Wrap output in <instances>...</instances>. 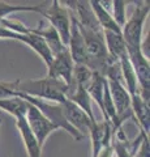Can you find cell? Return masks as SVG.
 <instances>
[{"label":"cell","instance_id":"obj_1","mask_svg":"<svg viewBox=\"0 0 150 157\" xmlns=\"http://www.w3.org/2000/svg\"><path fill=\"white\" fill-rule=\"evenodd\" d=\"M8 89L16 94H24L38 100L54 104H64L68 100L69 88L64 82L55 78H33V80H17L13 82H3Z\"/></svg>","mask_w":150,"mask_h":157},{"label":"cell","instance_id":"obj_2","mask_svg":"<svg viewBox=\"0 0 150 157\" xmlns=\"http://www.w3.org/2000/svg\"><path fill=\"white\" fill-rule=\"evenodd\" d=\"M150 6L149 2H138L136 3L132 14L125 20L124 25L122 28V36L125 42L127 52L133 51H142L141 43H142V32L144 25L149 17Z\"/></svg>","mask_w":150,"mask_h":157},{"label":"cell","instance_id":"obj_3","mask_svg":"<svg viewBox=\"0 0 150 157\" xmlns=\"http://www.w3.org/2000/svg\"><path fill=\"white\" fill-rule=\"evenodd\" d=\"M79 25V24H77ZM80 28V30L82 33L85 41V47H86V67L89 68L91 72L98 73V75L104 77L106 73V68H107V63H108V51L104 43V38H103V32H90L88 29Z\"/></svg>","mask_w":150,"mask_h":157},{"label":"cell","instance_id":"obj_4","mask_svg":"<svg viewBox=\"0 0 150 157\" xmlns=\"http://www.w3.org/2000/svg\"><path fill=\"white\" fill-rule=\"evenodd\" d=\"M48 4L50 6H47V3H45V8H43L41 14L48 20L50 25L59 34L63 45L67 47L71 36V13L68 8L61 4V2L54 0Z\"/></svg>","mask_w":150,"mask_h":157},{"label":"cell","instance_id":"obj_5","mask_svg":"<svg viewBox=\"0 0 150 157\" xmlns=\"http://www.w3.org/2000/svg\"><path fill=\"white\" fill-rule=\"evenodd\" d=\"M17 97H20V98H22V100L27 101L29 104H31V105H34L35 107H38L43 115L47 117L48 119H50L54 124H56L59 128H63L64 131H67L75 140H81L82 139V136L68 123V122H67L64 114H63V109H61L60 104L47 102V101L38 100V98H33V97L24 96V94H18Z\"/></svg>","mask_w":150,"mask_h":157},{"label":"cell","instance_id":"obj_6","mask_svg":"<svg viewBox=\"0 0 150 157\" xmlns=\"http://www.w3.org/2000/svg\"><path fill=\"white\" fill-rule=\"evenodd\" d=\"M73 75H75V63L72 60L68 48H65L57 55L52 56L51 63L47 66V77L64 82L69 88V93H71L75 86Z\"/></svg>","mask_w":150,"mask_h":157},{"label":"cell","instance_id":"obj_7","mask_svg":"<svg viewBox=\"0 0 150 157\" xmlns=\"http://www.w3.org/2000/svg\"><path fill=\"white\" fill-rule=\"evenodd\" d=\"M25 119H26L31 132L34 134L35 139L38 140V143H39V145L42 147V148L46 143L47 137L50 136L54 131L59 130V127L52 123L47 117L43 115L38 107H35L31 104H29V102H27L26 113H25Z\"/></svg>","mask_w":150,"mask_h":157},{"label":"cell","instance_id":"obj_8","mask_svg":"<svg viewBox=\"0 0 150 157\" xmlns=\"http://www.w3.org/2000/svg\"><path fill=\"white\" fill-rule=\"evenodd\" d=\"M107 80V78H106ZM108 90L111 98H112V104L115 106L116 111V119H118V127L122 128V124L127 119L132 118V101H130V96L128 90L125 89L123 84L118 81H111L107 80Z\"/></svg>","mask_w":150,"mask_h":157},{"label":"cell","instance_id":"obj_9","mask_svg":"<svg viewBox=\"0 0 150 157\" xmlns=\"http://www.w3.org/2000/svg\"><path fill=\"white\" fill-rule=\"evenodd\" d=\"M60 105H61L63 114H64L67 122H68L82 137L89 136L91 124H93L95 121L90 119L79 106L75 105L73 102L69 101V100H67L64 104H60Z\"/></svg>","mask_w":150,"mask_h":157},{"label":"cell","instance_id":"obj_10","mask_svg":"<svg viewBox=\"0 0 150 157\" xmlns=\"http://www.w3.org/2000/svg\"><path fill=\"white\" fill-rule=\"evenodd\" d=\"M112 132H114L112 126L107 121L103 122L95 121L91 124V128L89 132V136L91 139V157H97L101 149L111 145Z\"/></svg>","mask_w":150,"mask_h":157},{"label":"cell","instance_id":"obj_11","mask_svg":"<svg viewBox=\"0 0 150 157\" xmlns=\"http://www.w3.org/2000/svg\"><path fill=\"white\" fill-rule=\"evenodd\" d=\"M71 13V12H69ZM71 36H69V42H68V51L71 54V58L75 64H82L86 66V47H85V41L82 37V33L80 30L79 25H77L76 20L71 16Z\"/></svg>","mask_w":150,"mask_h":157},{"label":"cell","instance_id":"obj_12","mask_svg":"<svg viewBox=\"0 0 150 157\" xmlns=\"http://www.w3.org/2000/svg\"><path fill=\"white\" fill-rule=\"evenodd\" d=\"M14 121H16V126L18 131H20L21 139L24 141V144H25L27 157H43V148L39 145L34 134L31 132L30 127H29L27 122L25 119V115L14 117Z\"/></svg>","mask_w":150,"mask_h":157},{"label":"cell","instance_id":"obj_13","mask_svg":"<svg viewBox=\"0 0 150 157\" xmlns=\"http://www.w3.org/2000/svg\"><path fill=\"white\" fill-rule=\"evenodd\" d=\"M90 7L94 12V16L98 21L102 32H112V33H122V28H120L118 24L115 22V20L112 17L106 7L103 6L101 2H95V0H91L90 2Z\"/></svg>","mask_w":150,"mask_h":157},{"label":"cell","instance_id":"obj_14","mask_svg":"<svg viewBox=\"0 0 150 157\" xmlns=\"http://www.w3.org/2000/svg\"><path fill=\"white\" fill-rule=\"evenodd\" d=\"M132 101V114L137 119L141 131L144 134L149 135L150 131V113H149V104L145 102L141 97H140L138 92L134 96L130 97Z\"/></svg>","mask_w":150,"mask_h":157},{"label":"cell","instance_id":"obj_15","mask_svg":"<svg viewBox=\"0 0 150 157\" xmlns=\"http://www.w3.org/2000/svg\"><path fill=\"white\" fill-rule=\"evenodd\" d=\"M31 33L39 36L43 41L46 42L47 47L50 48V51L52 54V56L57 55L59 52H61L63 50H65V46L63 45L61 39L59 37V34L56 33V30L51 25H48L46 29H42V28H37V29H30Z\"/></svg>","mask_w":150,"mask_h":157},{"label":"cell","instance_id":"obj_16","mask_svg":"<svg viewBox=\"0 0 150 157\" xmlns=\"http://www.w3.org/2000/svg\"><path fill=\"white\" fill-rule=\"evenodd\" d=\"M20 42L25 43V45H27L30 48H33V50H34L38 54V55H39L43 59V62L46 63V66H48L51 63V60H52V54L50 51V48L47 47L46 42L43 41V39L39 36H37V34L31 33L30 30H29L27 34H21Z\"/></svg>","mask_w":150,"mask_h":157},{"label":"cell","instance_id":"obj_17","mask_svg":"<svg viewBox=\"0 0 150 157\" xmlns=\"http://www.w3.org/2000/svg\"><path fill=\"white\" fill-rule=\"evenodd\" d=\"M137 141H138V139L136 140V143L130 144L127 139V136L124 135L123 130L119 128V130H116L115 137L111 140V145H112L114 153L116 155V157H133V155L136 153V151L140 145V144L137 145ZM140 143H141V141H140Z\"/></svg>","mask_w":150,"mask_h":157},{"label":"cell","instance_id":"obj_18","mask_svg":"<svg viewBox=\"0 0 150 157\" xmlns=\"http://www.w3.org/2000/svg\"><path fill=\"white\" fill-rule=\"evenodd\" d=\"M104 43L107 47L108 55L111 58L119 60L120 58L127 55V47L123 39L122 33H112V32H103Z\"/></svg>","mask_w":150,"mask_h":157},{"label":"cell","instance_id":"obj_19","mask_svg":"<svg viewBox=\"0 0 150 157\" xmlns=\"http://www.w3.org/2000/svg\"><path fill=\"white\" fill-rule=\"evenodd\" d=\"M68 100L73 102L75 105L79 106L80 109L90 118V119L95 121V115L93 113V107H91V98H90L89 93H88V90H86L85 86L76 85L73 88V90L68 94Z\"/></svg>","mask_w":150,"mask_h":157},{"label":"cell","instance_id":"obj_20","mask_svg":"<svg viewBox=\"0 0 150 157\" xmlns=\"http://www.w3.org/2000/svg\"><path fill=\"white\" fill-rule=\"evenodd\" d=\"M0 109L7 111L13 118L18 115H25L27 109V102L20 97L0 98Z\"/></svg>","mask_w":150,"mask_h":157},{"label":"cell","instance_id":"obj_21","mask_svg":"<svg viewBox=\"0 0 150 157\" xmlns=\"http://www.w3.org/2000/svg\"><path fill=\"white\" fill-rule=\"evenodd\" d=\"M43 8H45V3L37 4V6H14V4H9L7 2H0V22L3 20L8 18V16L18 12H37L42 13Z\"/></svg>","mask_w":150,"mask_h":157},{"label":"cell","instance_id":"obj_22","mask_svg":"<svg viewBox=\"0 0 150 157\" xmlns=\"http://www.w3.org/2000/svg\"><path fill=\"white\" fill-rule=\"evenodd\" d=\"M127 4L128 2H123V0H115L112 2L114 6V20L120 28H123L125 20H127Z\"/></svg>","mask_w":150,"mask_h":157},{"label":"cell","instance_id":"obj_23","mask_svg":"<svg viewBox=\"0 0 150 157\" xmlns=\"http://www.w3.org/2000/svg\"><path fill=\"white\" fill-rule=\"evenodd\" d=\"M133 157H149V135H144Z\"/></svg>","mask_w":150,"mask_h":157},{"label":"cell","instance_id":"obj_24","mask_svg":"<svg viewBox=\"0 0 150 157\" xmlns=\"http://www.w3.org/2000/svg\"><path fill=\"white\" fill-rule=\"evenodd\" d=\"M0 38L3 39H13V41H18L20 42V38H21V34H17V33H13L8 29L3 28L0 25Z\"/></svg>","mask_w":150,"mask_h":157},{"label":"cell","instance_id":"obj_25","mask_svg":"<svg viewBox=\"0 0 150 157\" xmlns=\"http://www.w3.org/2000/svg\"><path fill=\"white\" fill-rule=\"evenodd\" d=\"M112 156H114L112 145H108V147H104V148L101 149V152L98 153L97 157H112Z\"/></svg>","mask_w":150,"mask_h":157},{"label":"cell","instance_id":"obj_26","mask_svg":"<svg viewBox=\"0 0 150 157\" xmlns=\"http://www.w3.org/2000/svg\"><path fill=\"white\" fill-rule=\"evenodd\" d=\"M0 127H2V118H0Z\"/></svg>","mask_w":150,"mask_h":157}]
</instances>
